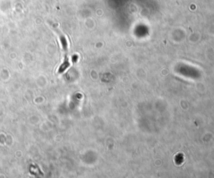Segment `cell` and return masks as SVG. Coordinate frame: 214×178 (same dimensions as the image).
<instances>
[{
    "instance_id": "obj_1",
    "label": "cell",
    "mask_w": 214,
    "mask_h": 178,
    "mask_svg": "<svg viewBox=\"0 0 214 178\" xmlns=\"http://www.w3.org/2000/svg\"><path fill=\"white\" fill-rule=\"evenodd\" d=\"M69 66V63H68V60L67 61H65L64 62V63L60 67V69H59V73H62L63 71H64V69L65 68H67V67Z\"/></svg>"
}]
</instances>
